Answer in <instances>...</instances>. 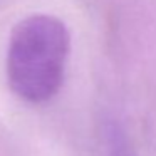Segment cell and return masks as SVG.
Wrapping results in <instances>:
<instances>
[{
    "instance_id": "cell-1",
    "label": "cell",
    "mask_w": 156,
    "mask_h": 156,
    "mask_svg": "<svg viewBox=\"0 0 156 156\" xmlns=\"http://www.w3.org/2000/svg\"><path fill=\"white\" fill-rule=\"evenodd\" d=\"M71 35L62 20L52 15H30L14 27L7 49V81L29 102H44L64 82Z\"/></svg>"
},
{
    "instance_id": "cell-2",
    "label": "cell",
    "mask_w": 156,
    "mask_h": 156,
    "mask_svg": "<svg viewBox=\"0 0 156 156\" xmlns=\"http://www.w3.org/2000/svg\"><path fill=\"white\" fill-rule=\"evenodd\" d=\"M108 153L109 156H136L133 151L131 144L128 143L124 131L118 124L111 122L108 126Z\"/></svg>"
}]
</instances>
